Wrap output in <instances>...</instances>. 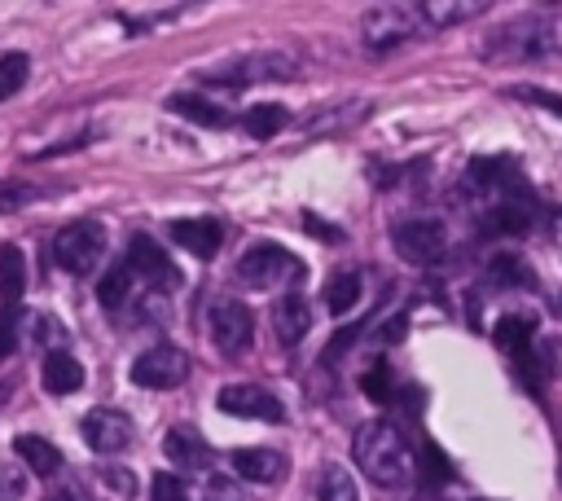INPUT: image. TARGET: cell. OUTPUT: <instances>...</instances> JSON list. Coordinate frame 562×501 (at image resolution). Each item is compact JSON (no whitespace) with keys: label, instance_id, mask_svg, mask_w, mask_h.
<instances>
[{"label":"cell","instance_id":"obj_1","mask_svg":"<svg viewBox=\"0 0 562 501\" xmlns=\"http://www.w3.org/2000/svg\"><path fill=\"white\" fill-rule=\"evenodd\" d=\"M351 453H356V466L378 483V488H400L417 475V457H413V444L404 439V431L395 422H369L356 431L351 439Z\"/></svg>","mask_w":562,"mask_h":501},{"label":"cell","instance_id":"obj_2","mask_svg":"<svg viewBox=\"0 0 562 501\" xmlns=\"http://www.w3.org/2000/svg\"><path fill=\"white\" fill-rule=\"evenodd\" d=\"M553 48H562V35H558V22L553 18H518V22H509L505 31L492 35V44H487L492 57L487 62H501V57H509V62H536V57H544Z\"/></svg>","mask_w":562,"mask_h":501},{"label":"cell","instance_id":"obj_3","mask_svg":"<svg viewBox=\"0 0 562 501\" xmlns=\"http://www.w3.org/2000/svg\"><path fill=\"white\" fill-rule=\"evenodd\" d=\"M237 281L250 286V290H277V286L303 281V259L290 255V250L277 246V242H259V246H250V250L237 259Z\"/></svg>","mask_w":562,"mask_h":501},{"label":"cell","instance_id":"obj_4","mask_svg":"<svg viewBox=\"0 0 562 501\" xmlns=\"http://www.w3.org/2000/svg\"><path fill=\"white\" fill-rule=\"evenodd\" d=\"M299 75V62L285 57V53H246V57H233L215 70H206L202 79L206 84H228V88H241V84H263V79H294Z\"/></svg>","mask_w":562,"mask_h":501},{"label":"cell","instance_id":"obj_5","mask_svg":"<svg viewBox=\"0 0 562 501\" xmlns=\"http://www.w3.org/2000/svg\"><path fill=\"white\" fill-rule=\"evenodd\" d=\"M189 378V352L171 347V343H154L132 360V382L140 391H171Z\"/></svg>","mask_w":562,"mask_h":501},{"label":"cell","instance_id":"obj_6","mask_svg":"<svg viewBox=\"0 0 562 501\" xmlns=\"http://www.w3.org/2000/svg\"><path fill=\"white\" fill-rule=\"evenodd\" d=\"M417 18H422L417 4H373L364 13V44L373 53H391V48H400L404 40H413L422 31Z\"/></svg>","mask_w":562,"mask_h":501},{"label":"cell","instance_id":"obj_7","mask_svg":"<svg viewBox=\"0 0 562 501\" xmlns=\"http://www.w3.org/2000/svg\"><path fill=\"white\" fill-rule=\"evenodd\" d=\"M105 250V229L97 220H79V224H66L57 237H53V259L66 268V272H88Z\"/></svg>","mask_w":562,"mask_h":501},{"label":"cell","instance_id":"obj_8","mask_svg":"<svg viewBox=\"0 0 562 501\" xmlns=\"http://www.w3.org/2000/svg\"><path fill=\"white\" fill-rule=\"evenodd\" d=\"M211 338H215V347H220L224 356H246V347H250V338H255V316H250V308L237 303V299H220V303L211 308Z\"/></svg>","mask_w":562,"mask_h":501},{"label":"cell","instance_id":"obj_9","mask_svg":"<svg viewBox=\"0 0 562 501\" xmlns=\"http://www.w3.org/2000/svg\"><path fill=\"white\" fill-rule=\"evenodd\" d=\"M215 404H220L224 413H233V417H250V422H285V404H281L272 391L255 387V382H228V387H220Z\"/></svg>","mask_w":562,"mask_h":501},{"label":"cell","instance_id":"obj_10","mask_svg":"<svg viewBox=\"0 0 562 501\" xmlns=\"http://www.w3.org/2000/svg\"><path fill=\"white\" fill-rule=\"evenodd\" d=\"M391 242H395V250L404 255V259H413V264H430V259H439L443 255V246H448V229L439 224V220H404V224H395V233H391Z\"/></svg>","mask_w":562,"mask_h":501},{"label":"cell","instance_id":"obj_11","mask_svg":"<svg viewBox=\"0 0 562 501\" xmlns=\"http://www.w3.org/2000/svg\"><path fill=\"white\" fill-rule=\"evenodd\" d=\"M127 264H132L136 277H145V281L158 286V290H176V286H180V268L171 264V255H167L149 233H136V237L127 242Z\"/></svg>","mask_w":562,"mask_h":501},{"label":"cell","instance_id":"obj_12","mask_svg":"<svg viewBox=\"0 0 562 501\" xmlns=\"http://www.w3.org/2000/svg\"><path fill=\"white\" fill-rule=\"evenodd\" d=\"M79 431H83V439H88L92 453H123V448L136 444V426L119 409H92Z\"/></svg>","mask_w":562,"mask_h":501},{"label":"cell","instance_id":"obj_13","mask_svg":"<svg viewBox=\"0 0 562 501\" xmlns=\"http://www.w3.org/2000/svg\"><path fill=\"white\" fill-rule=\"evenodd\" d=\"M492 338H496V347H501L505 356L518 360L527 387H536V382H540V378H536L540 365H536V352H531V321H527V316H501V321L492 325Z\"/></svg>","mask_w":562,"mask_h":501},{"label":"cell","instance_id":"obj_14","mask_svg":"<svg viewBox=\"0 0 562 501\" xmlns=\"http://www.w3.org/2000/svg\"><path fill=\"white\" fill-rule=\"evenodd\" d=\"M171 237H176L184 250H193L198 259H211V255L220 250V242H224V229H220V220L198 215V220H176V224H171Z\"/></svg>","mask_w":562,"mask_h":501},{"label":"cell","instance_id":"obj_15","mask_svg":"<svg viewBox=\"0 0 562 501\" xmlns=\"http://www.w3.org/2000/svg\"><path fill=\"white\" fill-rule=\"evenodd\" d=\"M272 330H277V338H281L285 347H294V343L312 330V308H307V299H303V294H281V299L272 303Z\"/></svg>","mask_w":562,"mask_h":501},{"label":"cell","instance_id":"obj_16","mask_svg":"<svg viewBox=\"0 0 562 501\" xmlns=\"http://www.w3.org/2000/svg\"><path fill=\"white\" fill-rule=\"evenodd\" d=\"M233 470L237 479H250V483H277L285 475V457L277 448H237Z\"/></svg>","mask_w":562,"mask_h":501},{"label":"cell","instance_id":"obj_17","mask_svg":"<svg viewBox=\"0 0 562 501\" xmlns=\"http://www.w3.org/2000/svg\"><path fill=\"white\" fill-rule=\"evenodd\" d=\"M162 448H167V457H171L176 466H184V470H206V466H211V448L202 444V435H193V431H184V426H171Z\"/></svg>","mask_w":562,"mask_h":501},{"label":"cell","instance_id":"obj_18","mask_svg":"<svg viewBox=\"0 0 562 501\" xmlns=\"http://www.w3.org/2000/svg\"><path fill=\"white\" fill-rule=\"evenodd\" d=\"M40 382H44V391H48V396H70V391H79L83 369H79V360H75V356L53 352V356L44 360V369H40Z\"/></svg>","mask_w":562,"mask_h":501},{"label":"cell","instance_id":"obj_19","mask_svg":"<svg viewBox=\"0 0 562 501\" xmlns=\"http://www.w3.org/2000/svg\"><path fill=\"white\" fill-rule=\"evenodd\" d=\"M167 110H176V114H184V119H193V123H202V127H228V110L215 105V101L202 97V92H176V97L167 101Z\"/></svg>","mask_w":562,"mask_h":501},{"label":"cell","instance_id":"obj_20","mask_svg":"<svg viewBox=\"0 0 562 501\" xmlns=\"http://www.w3.org/2000/svg\"><path fill=\"white\" fill-rule=\"evenodd\" d=\"M22 290H26V259H22L18 246H4L0 250V299H4V308H18Z\"/></svg>","mask_w":562,"mask_h":501},{"label":"cell","instance_id":"obj_21","mask_svg":"<svg viewBox=\"0 0 562 501\" xmlns=\"http://www.w3.org/2000/svg\"><path fill=\"white\" fill-rule=\"evenodd\" d=\"M241 123H246V132H250L255 141H268V136H277V132L290 123V114H285V105H277V101H263V105H250V110L241 114Z\"/></svg>","mask_w":562,"mask_h":501},{"label":"cell","instance_id":"obj_22","mask_svg":"<svg viewBox=\"0 0 562 501\" xmlns=\"http://www.w3.org/2000/svg\"><path fill=\"white\" fill-rule=\"evenodd\" d=\"M360 303V272H334L329 281H325V308L334 312V316H342V312H351Z\"/></svg>","mask_w":562,"mask_h":501},{"label":"cell","instance_id":"obj_23","mask_svg":"<svg viewBox=\"0 0 562 501\" xmlns=\"http://www.w3.org/2000/svg\"><path fill=\"white\" fill-rule=\"evenodd\" d=\"M18 457H22L35 475H53V470H61V453H57L48 439H40V435H18Z\"/></svg>","mask_w":562,"mask_h":501},{"label":"cell","instance_id":"obj_24","mask_svg":"<svg viewBox=\"0 0 562 501\" xmlns=\"http://www.w3.org/2000/svg\"><path fill=\"white\" fill-rule=\"evenodd\" d=\"M417 9H422V18H430V26H452V22L479 18L487 4H479V0H461V4H452V0H426Z\"/></svg>","mask_w":562,"mask_h":501},{"label":"cell","instance_id":"obj_25","mask_svg":"<svg viewBox=\"0 0 562 501\" xmlns=\"http://www.w3.org/2000/svg\"><path fill=\"white\" fill-rule=\"evenodd\" d=\"M487 277L496 281V286H536V272L527 268V259L522 255H496L492 264H487Z\"/></svg>","mask_w":562,"mask_h":501},{"label":"cell","instance_id":"obj_26","mask_svg":"<svg viewBox=\"0 0 562 501\" xmlns=\"http://www.w3.org/2000/svg\"><path fill=\"white\" fill-rule=\"evenodd\" d=\"M132 277H136V272H132V264H127V259H119V264H114V268L101 277V286H97V299H101L105 308H119V303L132 294Z\"/></svg>","mask_w":562,"mask_h":501},{"label":"cell","instance_id":"obj_27","mask_svg":"<svg viewBox=\"0 0 562 501\" xmlns=\"http://www.w3.org/2000/svg\"><path fill=\"white\" fill-rule=\"evenodd\" d=\"M417 479H426V483H448V479H452V461H448L435 444H422V453H417Z\"/></svg>","mask_w":562,"mask_h":501},{"label":"cell","instance_id":"obj_28","mask_svg":"<svg viewBox=\"0 0 562 501\" xmlns=\"http://www.w3.org/2000/svg\"><path fill=\"white\" fill-rule=\"evenodd\" d=\"M321 501H360L356 479H351L342 466H329V470L321 475Z\"/></svg>","mask_w":562,"mask_h":501},{"label":"cell","instance_id":"obj_29","mask_svg":"<svg viewBox=\"0 0 562 501\" xmlns=\"http://www.w3.org/2000/svg\"><path fill=\"white\" fill-rule=\"evenodd\" d=\"M22 84H26V57L22 53H4L0 57V101H9Z\"/></svg>","mask_w":562,"mask_h":501},{"label":"cell","instance_id":"obj_30","mask_svg":"<svg viewBox=\"0 0 562 501\" xmlns=\"http://www.w3.org/2000/svg\"><path fill=\"white\" fill-rule=\"evenodd\" d=\"M360 387H364V396H373L378 404H386V400L395 396V382H391V369H386V365H373V369L360 378Z\"/></svg>","mask_w":562,"mask_h":501},{"label":"cell","instance_id":"obj_31","mask_svg":"<svg viewBox=\"0 0 562 501\" xmlns=\"http://www.w3.org/2000/svg\"><path fill=\"white\" fill-rule=\"evenodd\" d=\"M149 501H193L189 497V488H184V479H176V475H154V483H149Z\"/></svg>","mask_w":562,"mask_h":501},{"label":"cell","instance_id":"obj_32","mask_svg":"<svg viewBox=\"0 0 562 501\" xmlns=\"http://www.w3.org/2000/svg\"><path fill=\"white\" fill-rule=\"evenodd\" d=\"M518 101H531V105H540V110H553V114H562V97H553V92H544V88H527V84H518V88H509Z\"/></svg>","mask_w":562,"mask_h":501},{"label":"cell","instance_id":"obj_33","mask_svg":"<svg viewBox=\"0 0 562 501\" xmlns=\"http://www.w3.org/2000/svg\"><path fill=\"white\" fill-rule=\"evenodd\" d=\"M101 479H105V483H110V492H119L123 501H127V497L136 492V475H132V470H119V466H105V470H101Z\"/></svg>","mask_w":562,"mask_h":501},{"label":"cell","instance_id":"obj_34","mask_svg":"<svg viewBox=\"0 0 562 501\" xmlns=\"http://www.w3.org/2000/svg\"><path fill=\"white\" fill-rule=\"evenodd\" d=\"M303 224H307V229H312V233H316L321 242H342V229H338V224H325V220H316L312 211L303 215Z\"/></svg>","mask_w":562,"mask_h":501},{"label":"cell","instance_id":"obj_35","mask_svg":"<svg viewBox=\"0 0 562 501\" xmlns=\"http://www.w3.org/2000/svg\"><path fill=\"white\" fill-rule=\"evenodd\" d=\"M351 338H356V330H342V334H334V343L325 347V356H321V360H325V365H329V360H338V356L351 347Z\"/></svg>","mask_w":562,"mask_h":501},{"label":"cell","instance_id":"obj_36","mask_svg":"<svg viewBox=\"0 0 562 501\" xmlns=\"http://www.w3.org/2000/svg\"><path fill=\"white\" fill-rule=\"evenodd\" d=\"M44 501H79L75 492H53V497H44Z\"/></svg>","mask_w":562,"mask_h":501}]
</instances>
